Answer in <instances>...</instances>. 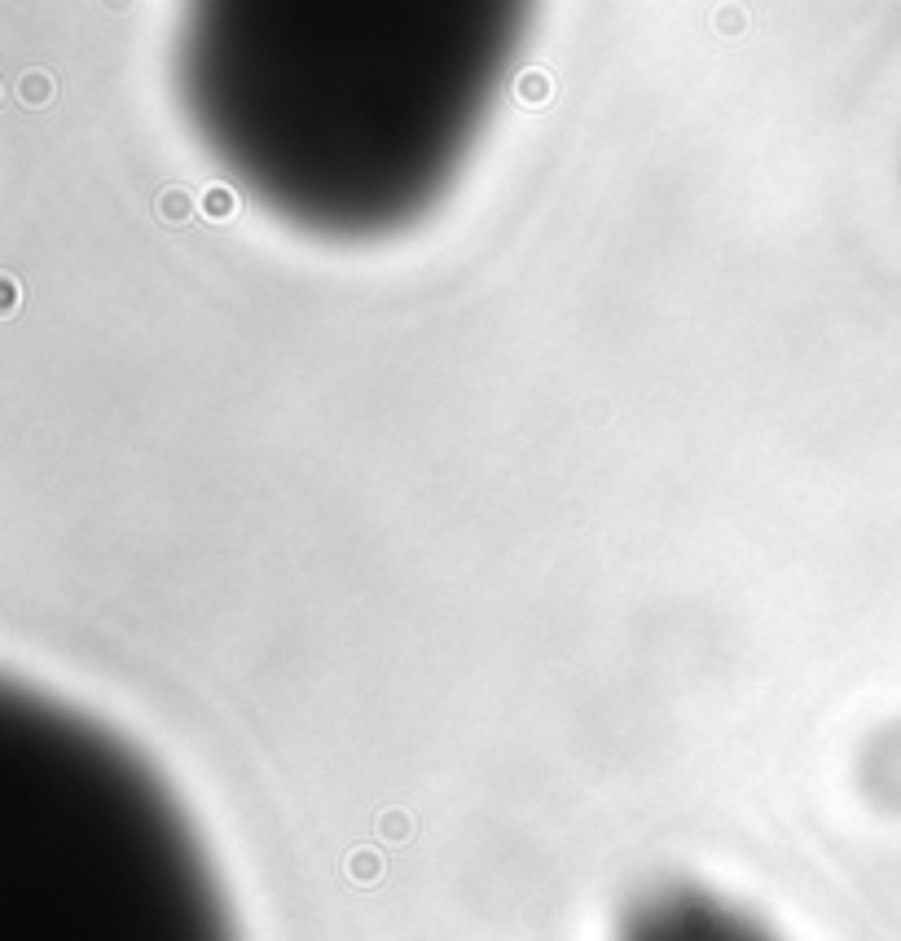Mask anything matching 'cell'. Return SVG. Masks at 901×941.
Here are the masks:
<instances>
[{"label": "cell", "instance_id": "obj_1", "mask_svg": "<svg viewBox=\"0 0 901 941\" xmlns=\"http://www.w3.org/2000/svg\"><path fill=\"white\" fill-rule=\"evenodd\" d=\"M625 941H770L734 906L704 893H660L629 920Z\"/></svg>", "mask_w": 901, "mask_h": 941}]
</instances>
